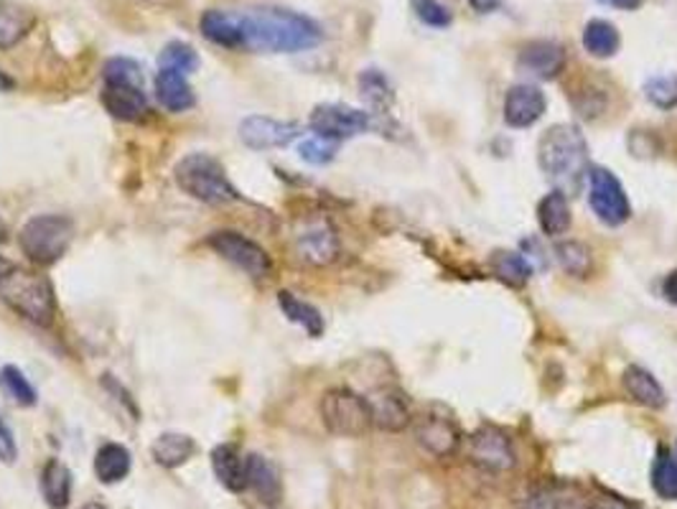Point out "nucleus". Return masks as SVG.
<instances>
[{"label": "nucleus", "mask_w": 677, "mask_h": 509, "mask_svg": "<svg viewBox=\"0 0 677 509\" xmlns=\"http://www.w3.org/2000/svg\"><path fill=\"white\" fill-rule=\"evenodd\" d=\"M240 19V49L257 54H296L321 44L324 31L309 16L289 11V8L263 6L238 13Z\"/></svg>", "instance_id": "obj_1"}, {"label": "nucleus", "mask_w": 677, "mask_h": 509, "mask_svg": "<svg viewBox=\"0 0 677 509\" xmlns=\"http://www.w3.org/2000/svg\"><path fill=\"white\" fill-rule=\"evenodd\" d=\"M102 105L123 123H141L149 118L151 108L143 88V69L135 59L115 57L102 69Z\"/></svg>", "instance_id": "obj_2"}, {"label": "nucleus", "mask_w": 677, "mask_h": 509, "mask_svg": "<svg viewBox=\"0 0 677 509\" xmlns=\"http://www.w3.org/2000/svg\"><path fill=\"white\" fill-rule=\"evenodd\" d=\"M0 298L16 314L23 316L26 322L43 326V329L54 324L57 296L47 275L23 271V267H11L0 278Z\"/></svg>", "instance_id": "obj_3"}, {"label": "nucleus", "mask_w": 677, "mask_h": 509, "mask_svg": "<svg viewBox=\"0 0 677 509\" xmlns=\"http://www.w3.org/2000/svg\"><path fill=\"white\" fill-rule=\"evenodd\" d=\"M537 163L548 179L573 184L588 166V145L576 125L560 123L548 128L537 141Z\"/></svg>", "instance_id": "obj_4"}, {"label": "nucleus", "mask_w": 677, "mask_h": 509, "mask_svg": "<svg viewBox=\"0 0 677 509\" xmlns=\"http://www.w3.org/2000/svg\"><path fill=\"white\" fill-rule=\"evenodd\" d=\"M173 179H176L181 192L196 202L220 206L240 200L238 189L228 179V171L210 153L184 155L173 169Z\"/></svg>", "instance_id": "obj_5"}, {"label": "nucleus", "mask_w": 677, "mask_h": 509, "mask_svg": "<svg viewBox=\"0 0 677 509\" xmlns=\"http://www.w3.org/2000/svg\"><path fill=\"white\" fill-rule=\"evenodd\" d=\"M74 240V222L64 214H39L23 224L19 245L33 265L49 267L62 261Z\"/></svg>", "instance_id": "obj_6"}, {"label": "nucleus", "mask_w": 677, "mask_h": 509, "mask_svg": "<svg viewBox=\"0 0 677 509\" xmlns=\"http://www.w3.org/2000/svg\"><path fill=\"white\" fill-rule=\"evenodd\" d=\"M321 420L329 434L342 438H362L367 436L372 428V413L367 398H362L350 387H334L326 390L321 398Z\"/></svg>", "instance_id": "obj_7"}, {"label": "nucleus", "mask_w": 677, "mask_h": 509, "mask_svg": "<svg viewBox=\"0 0 677 509\" xmlns=\"http://www.w3.org/2000/svg\"><path fill=\"white\" fill-rule=\"evenodd\" d=\"M206 245H210L216 255L238 267V271L245 273L247 278L265 281L273 275V257L267 255V250L263 245H257L255 240L240 235V232L234 230L212 232Z\"/></svg>", "instance_id": "obj_8"}, {"label": "nucleus", "mask_w": 677, "mask_h": 509, "mask_svg": "<svg viewBox=\"0 0 677 509\" xmlns=\"http://www.w3.org/2000/svg\"><path fill=\"white\" fill-rule=\"evenodd\" d=\"M588 204L606 227H622L631 217V204L622 181L604 166L588 171Z\"/></svg>", "instance_id": "obj_9"}, {"label": "nucleus", "mask_w": 677, "mask_h": 509, "mask_svg": "<svg viewBox=\"0 0 677 509\" xmlns=\"http://www.w3.org/2000/svg\"><path fill=\"white\" fill-rule=\"evenodd\" d=\"M372 125H375V120H372L370 112L342 105V102H324V105H316L309 118L311 131L336 143L346 141V138L367 133Z\"/></svg>", "instance_id": "obj_10"}, {"label": "nucleus", "mask_w": 677, "mask_h": 509, "mask_svg": "<svg viewBox=\"0 0 677 509\" xmlns=\"http://www.w3.org/2000/svg\"><path fill=\"white\" fill-rule=\"evenodd\" d=\"M468 461H472L476 469H482V471L505 474L509 469H515L517 454L505 430H499L494 426H484L476 430V434L472 436V441H468Z\"/></svg>", "instance_id": "obj_11"}, {"label": "nucleus", "mask_w": 677, "mask_h": 509, "mask_svg": "<svg viewBox=\"0 0 677 509\" xmlns=\"http://www.w3.org/2000/svg\"><path fill=\"white\" fill-rule=\"evenodd\" d=\"M240 141L253 151L285 149L301 135V125L291 120H275L267 115H247L240 123Z\"/></svg>", "instance_id": "obj_12"}, {"label": "nucleus", "mask_w": 677, "mask_h": 509, "mask_svg": "<svg viewBox=\"0 0 677 509\" xmlns=\"http://www.w3.org/2000/svg\"><path fill=\"white\" fill-rule=\"evenodd\" d=\"M296 253L301 255L303 263L314 267L332 265L338 253H342L336 230L326 220L306 222L296 235Z\"/></svg>", "instance_id": "obj_13"}, {"label": "nucleus", "mask_w": 677, "mask_h": 509, "mask_svg": "<svg viewBox=\"0 0 677 509\" xmlns=\"http://www.w3.org/2000/svg\"><path fill=\"white\" fill-rule=\"evenodd\" d=\"M519 509H592L588 495L578 485L548 479L527 491Z\"/></svg>", "instance_id": "obj_14"}, {"label": "nucleus", "mask_w": 677, "mask_h": 509, "mask_svg": "<svg viewBox=\"0 0 677 509\" xmlns=\"http://www.w3.org/2000/svg\"><path fill=\"white\" fill-rule=\"evenodd\" d=\"M367 405L372 413V426L387 434H401L411 426V405H407L405 395L395 387H377L367 395Z\"/></svg>", "instance_id": "obj_15"}, {"label": "nucleus", "mask_w": 677, "mask_h": 509, "mask_svg": "<svg viewBox=\"0 0 677 509\" xmlns=\"http://www.w3.org/2000/svg\"><path fill=\"white\" fill-rule=\"evenodd\" d=\"M415 441L421 444L423 451H428L436 459H448L462 446V430L448 416H425L415 426Z\"/></svg>", "instance_id": "obj_16"}, {"label": "nucleus", "mask_w": 677, "mask_h": 509, "mask_svg": "<svg viewBox=\"0 0 677 509\" xmlns=\"http://www.w3.org/2000/svg\"><path fill=\"white\" fill-rule=\"evenodd\" d=\"M548 100L535 84H515L505 98V123L509 128H529L545 115Z\"/></svg>", "instance_id": "obj_17"}, {"label": "nucleus", "mask_w": 677, "mask_h": 509, "mask_svg": "<svg viewBox=\"0 0 677 509\" xmlns=\"http://www.w3.org/2000/svg\"><path fill=\"white\" fill-rule=\"evenodd\" d=\"M517 67L535 80H555L566 67V49L555 41H533L519 51Z\"/></svg>", "instance_id": "obj_18"}, {"label": "nucleus", "mask_w": 677, "mask_h": 509, "mask_svg": "<svg viewBox=\"0 0 677 509\" xmlns=\"http://www.w3.org/2000/svg\"><path fill=\"white\" fill-rule=\"evenodd\" d=\"M245 474H247V489H253L260 497V502L275 507L283 497V479L277 466L260 454H250L245 459Z\"/></svg>", "instance_id": "obj_19"}, {"label": "nucleus", "mask_w": 677, "mask_h": 509, "mask_svg": "<svg viewBox=\"0 0 677 509\" xmlns=\"http://www.w3.org/2000/svg\"><path fill=\"white\" fill-rule=\"evenodd\" d=\"M155 100L169 112H186L194 108V90L189 84V74L173 72V69H161L155 77Z\"/></svg>", "instance_id": "obj_20"}, {"label": "nucleus", "mask_w": 677, "mask_h": 509, "mask_svg": "<svg viewBox=\"0 0 677 509\" xmlns=\"http://www.w3.org/2000/svg\"><path fill=\"white\" fill-rule=\"evenodd\" d=\"M622 387L631 400L645 405V408H653V410L665 408V403H667L665 387L659 385L657 377L653 373H647L645 367L631 365V367L624 369Z\"/></svg>", "instance_id": "obj_21"}, {"label": "nucleus", "mask_w": 677, "mask_h": 509, "mask_svg": "<svg viewBox=\"0 0 677 509\" xmlns=\"http://www.w3.org/2000/svg\"><path fill=\"white\" fill-rule=\"evenodd\" d=\"M212 471H214L216 481H220L224 489L234 491V495H240V491L247 489L245 459H242L238 446H232V444L216 446L212 451Z\"/></svg>", "instance_id": "obj_22"}, {"label": "nucleus", "mask_w": 677, "mask_h": 509, "mask_svg": "<svg viewBox=\"0 0 677 509\" xmlns=\"http://www.w3.org/2000/svg\"><path fill=\"white\" fill-rule=\"evenodd\" d=\"M130 466H133V456L123 444H102L94 454V477L108 487L120 485L130 474Z\"/></svg>", "instance_id": "obj_23"}, {"label": "nucleus", "mask_w": 677, "mask_h": 509, "mask_svg": "<svg viewBox=\"0 0 677 509\" xmlns=\"http://www.w3.org/2000/svg\"><path fill=\"white\" fill-rule=\"evenodd\" d=\"M41 495L51 509H67L72 502V471L59 459H49L43 464Z\"/></svg>", "instance_id": "obj_24"}, {"label": "nucleus", "mask_w": 677, "mask_h": 509, "mask_svg": "<svg viewBox=\"0 0 677 509\" xmlns=\"http://www.w3.org/2000/svg\"><path fill=\"white\" fill-rule=\"evenodd\" d=\"M537 224H540V230L548 237H560L570 230V224H573L570 204H568V196L563 194L560 189L545 194L540 204H537Z\"/></svg>", "instance_id": "obj_25"}, {"label": "nucleus", "mask_w": 677, "mask_h": 509, "mask_svg": "<svg viewBox=\"0 0 677 509\" xmlns=\"http://www.w3.org/2000/svg\"><path fill=\"white\" fill-rule=\"evenodd\" d=\"M196 454V441L186 434H161L151 446L153 461L163 466V469H179L184 466L191 456Z\"/></svg>", "instance_id": "obj_26"}, {"label": "nucleus", "mask_w": 677, "mask_h": 509, "mask_svg": "<svg viewBox=\"0 0 677 509\" xmlns=\"http://www.w3.org/2000/svg\"><path fill=\"white\" fill-rule=\"evenodd\" d=\"M277 306H281L283 316L289 318L291 324L301 326V329L309 336H314V339H319V336L324 334L326 324H324V316H321V311L316 306H311L309 301H301L296 293H291V291L277 293Z\"/></svg>", "instance_id": "obj_27"}, {"label": "nucleus", "mask_w": 677, "mask_h": 509, "mask_svg": "<svg viewBox=\"0 0 677 509\" xmlns=\"http://www.w3.org/2000/svg\"><path fill=\"white\" fill-rule=\"evenodd\" d=\"M37 16L11 0H0V49H11L33 29Z\"/></svg>", "instance_id": "obj_28"}, {"label": "nucleus", "mask_w": 677, "mask_h": 509, "mask_svg": "<svg viewBox=\"0 0 677 509\" xmlns=\"http://www.w3.org/2000/svg\"><path fill=\"white\" fill-rule=\"evenodd\" d=\"M555 261L560 263V267L570 275V278L578 281L592 278L596 267L592 247L580 243V240H560V243H555Z\"/></svg>", "instance_id": "obj_29"}, {"label": "nucleus", "mask_w": 677, "mask_h": 509, "mask_svg": "<svg viewBox=\"0 0 677 509\" xmlns=\"http://www.w3.org/2000/svg\"><path fill=\"white\" fill-rule=\"evenodd\" d=\"M202 33L216 47L240 49V19L234 11H206L202 16Z\"/></svg>", "instance_id": "obj_30"}, {"label": "nucleus", "mask_w": 677, "mask_h": 509, "mask_svg": "<svg viewBox=\"0 0 677 509\" xmlns=\"http://www.w3.org/2000/svg\"><path fill=\"white\" fill-rule=\"evenodd\" d=\"M489 265L492 273L512 288H523L533 278V265H529L523 253H515V250H497V253H492Z\"/></svg>", "instance_id": "obj_31"}, {"label": "nucleus", "mask_w": 677, "mask_h": 509, "mask_svg": "<svg viewBox=\"0 0 677 509\" xmlns=\"http://www.w3.org/2000/svg\"><path fill=\"white\" fill-rule=\"evenodd\" d=\"M622 47V37L619 31H616V26L604 21V19H594L586 23L584 29V49L588 54L596 59H612L616 51Z\"/></svg>", "instance_id": "obj_32"}, {"label": "nucleus", "mask_w": 677, "mask_h": 509, "mask_svg": "<svg viewBox=\"0 0 677 509\" xmlns=\"http://www.w3.org/2000/svg\"><path fill=\"white\" fill-rule=\"evenodd\" d=\"M360 92L362 98L367 100V105L372 110H377L380 115L382 112H387L390 105L395 102V92L390 88L387 77L377 72V69H367V72L360 74Z\"/></svg>", "instance_id": "obj_33"}, {"label": "nucleus", "mask_w": 677, "mask_h": 509, "mask_svg": "<svg viewBox=\"0 0 677 509\" xmlns=\"http://www.w3.org/2000/svg\"><path fill=\"white\" fill-rule=\"evenodd\" d=\"M653 489L667 502H677V461L663 446L655 456L653 466Z\"/></svg>", "instance_id": "obj_34"}, {"label": "nucleus", "mask_w": 677, "mask_h": 509, "mask_svg": "<svg viewBox=\"0 0 677 509\" xmlns=\"http://www.w3.org/2000/svg\"><path fill=\"white\" fill-rule=\"evenodd\" d=\"M0 387H3V393L11 398L16 405H21V408H31V405H37L39 395L33 390V385L29 383V377H26L19 367L6 365L0 369Z\"/></svg>", "instance_id": "obj_35"}, {"label": "nucleus", "mask_w": 677, "mask_h": 509, "mask_svg": "<svg viewBox=\"0 0 677 509\" xmlns=\"http://www.w3.org/2000/svg\"><path fill=\"white\" fill-rule=\"evenodd\" d=\"M645 98L657 110L677 108V74H655L645 82Z\"/></svg>", "instance_id": "obj_36"}, {"label": "nucleus", "mask_w": 677, "mask_h": 509, "mask_svg": "<svg viewBox=\"0 0 677 509\" xmlns=\"http://www.w3.org/2000/svg\"><path fill=\"white\" fill-rule=\"evenodd\" d=\"M159 64H161V69H173V72L191 74V72H196L199 57H196L194 47L184 44V41H171V44H166V49L161 51Z\"/></svg>", "instance_id": "obj_37"}, {"label": "nucleus", "mask_w": 677, "mask_h": 509, "mask_svg": "<svg viewBox=\"0 0 677 509\" xmlns=\"http://www.w3.org/2000/svg\"><path fill=\"white\" fill-rule=\"evenodd\" d=\"M336 151H338V143L329 141V138H321V135L306 138V141L299 145L301 159L311 163V166H326V163H332L336 159Z\"/></svg>", "instance_id": "obj_38"}, {"label": "nucleus", "mask_w": 677, "mask_h": 509, "mask_svg": "<svg viewBox=\"0 0 677 509\" xmlns=\"http://www.w3.org/2000/svg\"><path fill=\"white\" fill-rule=\"evenodd\" d=\"M411 6L413 13L418 16L425 26H433V29H448L451 21H454L448 8L438 3V0H411Z\"/></svg>", "instance_id": "obj_39"}, {"label": "nucleus", "mask_w": 677, "mask_h": 509, "mask_svg": "<svg viewBox=\"0 0 677 509\" xmlns=\"http://www.w3.org/2000/svg\"><path fill=\"white\" fill-rule=\"evenodd\" d=\"M16 459H19V444H16L13 430L8 428V423L0 418V461L11 466L16 464Z\"/></svg>", "instance_id": "obj_40"}, {"label": "nucleus", "mask_w": 677, "mask_h": 509, "mask_svg": "<svg viewBox=\"0 0 677 509\" xmlns=\"http://www.w3.org/2000/svg\"><path fill=\"white\" fill-rule=\"evenodd\" d=\"M663 296H665L667 304L677 306V271H673V273H667V275H665V281H663Z\"/></svg>", "instance_id": "obj_41"}, {"label": "nucleus", "mask_w": 677, "mask_h": 509, "mask_svg": "<svg viewBox=\"0 0 677 509\" xmlns=\"http://www.w3.org/2000/svg\"><path fill=\"white\" fill-rule=\"evenodd\" d=\"M468 3H472L474 11L492 13V11H497V8L502 6V0H468Z\"/></svg>", "instance_id": "obj_42"}, {"label": "nucleus", "mask_w": 677, "mask_h": 509, "mask_svg": "<svg viewBox=\"0 0 677 509\" xmlns=\"http://www.w3.org/2000/svg\"><path fill=\"white\" fill-rule=\"evenodd\" d=\"M602 3L619 8V11H637V8L645 3V0H602Z\"/></svg>", "instance_id": "obj_43"}, {"label": "nucleus", "mask_w": 677, "mask_h": 509, "mask_svg": "<svg viewBox=\"0 0 677 509\" xmlns=\"http://www.w3.org/2000/svg\"><path fill=\"white\" fill-rule=\"evenodd\" d=\"M592 509H629L624 505H612V502H602V505H592Z\"/></svg>", "instance_id": "obj_44"}, {"label": "nucleus", "mask_w": 677, "mask_h": 509, "mask_svg": "<svg viewBox=\"0 0 677 509\" xmlns=\"http://www.w3.org/2000/svg\"><path fill=\"white\" fill-rule=\"evenodd\" d=\"M11 267H13V265H11V263H8V261H6V257H0V278H3V275H6L8 271H11Z\"/></svg>", "instance_id": "obj_45"}, {"label": "nucleus", "mask_w": 677, "mask_h": 509, "mask_svg": "<svg viewBox=\"0 0 677 509\" xmlns=\"http://www.w3.org/2000/svg\"><path fill=\"white\" fill-rule=\"evenodd\" d=\"M82 509H105L102 505H98V502H90V505H84Z\"/></svg>", "instance_id": "obj_46"}, {"label": "nucleus", "mask_w": 677, "mask_h": 509, "mask_svg": "<svg viewBox=\"0 0 677 509\" xmlns=\"http://www.w3.org/2000/svg\"><path fill=\"white\" fill-rule=\"evenodd\" d=\"M6 237V224H3V220H0V240Z\"/></svg>", "instance_id": "obj_47"}]
</instances>
